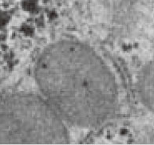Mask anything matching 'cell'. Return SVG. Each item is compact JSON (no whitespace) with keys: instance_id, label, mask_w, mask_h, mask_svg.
<instances>
[{"instance_id":"1","label":"cell","mask_w":154,"mask_h":145,"mask_svg":"<svg viewBox=\"0 0 154 145\" xmlns=\"http://www.w3.org/2000/svg\"><path fill=\"white\" fill-rule=\"evenodd\" d=\"M35 78L44 98L66 124L94 128L117 112L115 77L82 41L62 40L46 47L38 59Z\"/></svg>"},{"instance_id":"2","label":"cell","mask_w":154,"mask_h":145,"mask_svg":"<svg viewBox=\"0 0 154 145\" xmlns=\"http://www.w3.org/2000/svg\"><path fill=\"white\" fill-rule=\"evenodd\" d=\"M0 140L5 143L65 144L69 141L66 123L44 97H12L0 110Z\"/></svg>"},{"instance_id":"3","label":"cell","mask_w":154,"mask_h":145,"mask_svg":"<svg viewBox=\"0 0 154 145\" xmlns=\"http://www.w3.org/2000/svg\"><path fill=\"white\" fill-rule=\"evenodd\" d=\"M137 87L139 97L144 106L154 113V58L140 69Z\"/></svg>"}]
</instances>
